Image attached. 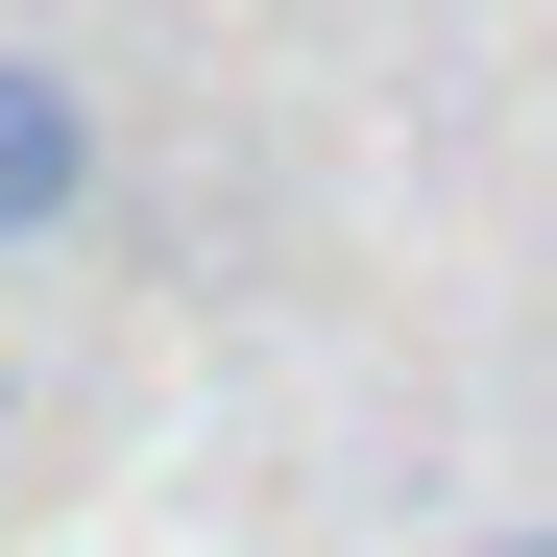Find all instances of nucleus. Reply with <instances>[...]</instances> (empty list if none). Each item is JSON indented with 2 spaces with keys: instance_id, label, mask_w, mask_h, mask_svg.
I'll return each mask as SVG.
<instances>
[{
  "instance_id": "1",
  "label": "nucleus",
  "mask_w": 557,
  "mask_h": 557,
  "mask_svg": "<svg viewBox=\"0 0 557 557\" xmlns=\"http://www.w3.org/2000/svg\"><path fill=\"white\" fill-rule=\"evenodd\" d=\"M73 219H98V98L49 49H0V243H73Z\"/></svg>"
},
{
  "instance_id": "2",
  "label": "nucleus",
  "mask_w": 557,
  "mask_h": 557,
  "mask_svg": "<svg viewBox=\"0 0 557 557\" xmlns=\"http://www.w3.org/2000/svg\"><path fill=\"white\" fill-rule=\"evenodd\" d=\"M485 557H557V509H509V533H485Z\"/></svg>"
}]
</instances>
